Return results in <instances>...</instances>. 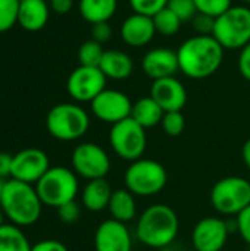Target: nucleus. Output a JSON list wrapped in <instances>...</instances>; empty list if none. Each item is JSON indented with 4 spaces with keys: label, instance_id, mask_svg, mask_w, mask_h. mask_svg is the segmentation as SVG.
Masks as SVG:
<instances>
[{
    "label": "nucleus",
    "instance_id": "nucleus-1",
    "mask_svg": "<svg viewBox=\"0 0 250 251\" xmlns=\"http://www.w3.org/2000/svg\"><path fill=\"white\" fill-rule=\"evenodd\" d=\"M180 232L177 212L164 203L146 207L136 222V238L146 247L165 250L174 244Z\"/></svg>",
    "mask_w": 250,
    "mask_h": 251
},
{
    "label": "nucleus",
    "instance_id": "nucleus-2",
    "mask_svg": "<svg viewBox=\"0 0 250 251\" xmlns=\"http://www.w3.org/2000/svg\"><path fill=\"white\" fill-rule=\"evenodd\" d=\"M180 72L192 79L214 75L224 60V49L212 35H193L177 50Z\"/></svg>",
    "mask_w": 250,
    "mask_h": 251
},
{
    "label": "nucleus",
    "instance_id": "nucleus-3",
    "mask_svg": "<svg viewBox=\"0 0 250 251\" xmlns=\"http://www.w3.org/2000/svg\"><path fill=\"white\" fill-rule=\"evenodd\" d=\"M0 207L10 224L19 228L34 225L43 212V203L35 187L16 179L6 181Z\"/></svg>",
    "mask_w": 250,
    "mask_h": 251
},
{
    "label": "nucleus",
    "instance_id": "nucleus-4",
    "mask_svg": "<svg viewBox=\"0 0 250 251\" xmlns=\"http://www.w3.org/2000/svg\"><path fill=\"white\" fill-rule=\"evenodd\" d=\"M34 187L43 206L53 209L74 201L80 193L78 175L65 166H52Z\"/></svg>",
    "mask_w": 250,
    "mask_h": 251
},
{
    "label": "nucleus",
    "instance_id": "nucleus-5",
    "mask_svg": "<svg viewBox=\"0 0 250 251\" xmlns=\"http://www.w3.org/2000/svg\"><path fill=\"white\" fill-rule=\"evenodd\" d=\"M46 128L47 132L59 141H77L87 134L90 116L87 110L77 103H59L49 110Z\"/></svg>",
    "mask_w": 250,
    "mask_h": 251
},
{
    "label": "nucleus",
    "instance_id": "nucleus-6",
    "mask_svg": "<svg viewBox=\"0 0 250 251\" xmlns=\"http://www.w3.org/2000/svg\"><path fill=\"white\" fill-rule=\"evenodd\" d=\"M125 188L136 197H153L168 184L165 166L153 159H139L128 165L124 172Z\"/></svg>",
    "mask_w": 250,
    "mask_h": 251
},
{
    "label": "nucleus",
    "instance_id": "nucleus-7",
    "mask_svg": "<svg viewBox=\"0 0 250 251\" xmlns=\"http://www.w3.org/2000/svg\"><path fill=\"white\" fill-rule=\"evenodd\" d=\"M212 37L224 50H242L250 43V7L231 6L215 18Z\"/></svg>",
    "mask_w": 250,
    "mask_h": 251
},
{
    "label": "nucleus",
    "instance_id": "nucleus-8",
    "mask_svg": "<svg viewBox=\"0 0 250 251\" xmlns=\"http://www.w3.org/2000/svg\"><path fill=\"white\" fill-rule=\"evenodd\" d=\"M212 207L224 216H237L250 206V181L243 176H225L211 190Z\"/></svg>",
    "mask_w": 250,
    "mask_h": 251
},
{
    "label": "nucleus",
    "instance_id": "nucleus-9",
    "mask_svg": "<svg viewBox=\"0 0 250 251\" xmlns=\"http://www.w3.org/2000/svg\"><path fill=\"white\" fill-rule=\"evenodd\" d=\"M109 144L118 157L131 163L141 159L147 149L146 129L130 116L111 126Z\"/></svg>",
    "mask_w": 250,
    "mask_h": 251
},
{
    "label": "nucleus",
    "instance_id": "nucleus-10",
    "mask_svg": "<svg viewBox=\"0 0 250 251\" xmlns=\"http://www.w3.org/2000/svg\"><path fill=\"white\" fill-rule=\"evenodd\" d=\"M71 166L78 176L91 181L106 178L112 163L108 151L102 146L96 143H81L72 150Z\"/></svg>",
    "mask_w": 250,
    "mask_h": 251
},
{
    "label": "nucleus",
    "instance_id": "nucleus-11",
    "mask_svg": "<svg viewBox=\"0 0 250 251\" xmlns=\"http://www.w3.org/2000/svg\"><path fill=\"white\" fill-rule=\"evenodd\" d=\"M106 75L100 68L78 66L66 79V91L77 103H91L105 88Z\"/></svg>",
    "mask_w": 250,
    "mask_h": 251
},
{
    "label": "nucleus",
    "instance_id": "nucleus-12",
    "mask_svg": "<svg viewBox=\"0 0 250 251\" xmlns=\"http://www.w3.org/2000/svg\"><path fill=\"white\" fill-rule=\"evenodd\" d=\"M90 107L99 121L113 125L131 116L133 101L125 93L119 90L105 88L90 103Z\"/></svg>",
    "mask_w": 250,
    "mask_h": 251
},
{
    "label": "nucleus",
    "instance_id": "nucleus-13",
    "mask_svg": "<svg viewBox=\"0 0 250 251\" xmlns=\"http://www.w3.org/2000/svg\"><path fill=\"white\" fill-rule=\"evenodd\" d=\"M50 168V160L46 151L35 147L24 149L13 154L10 179L35 185Z\"/></svg>",
    "mask_w": 250,
    "mask_h": 251
},
{
    "label": "nucleus",
    "instance_id": "nucleus-14",
    "mask_svg": "<svg viewBox=\"0 0 250 251\" xmlns=\"http://www.w3.org/2000/svg\"><path fill=\"white\" fill-rule=\"evenodd\" d=\"M230 226L217 216L202 218L192 231V244L196 251H222L228 241Z\"/></svg>",
    "mask_w": 250,
    "mask_h": 251
},
{
    "label": "nucleus",
    "instance_id": "nucleus-15",
    "mask_svg": "<svg viewBox=\"0 0 250 251\" xmlns=\"http://www.w3.org/2000/svg\"><path fill=\"white\" fill-rule=\"evenodd\" d=\"M94 251H131L133 235L127 224L112 218L99 224L94 231Z\"/></svg>",
    "mask_w": 250,
    "mask_h": 251
},
{
    "label": "nucleus",
    "instance_id": "nucleus-16",
    "mask_svg": "<svg viewBox=\"0 0 250 251\" xmlns=\"http://www.w3.org/2000/svg\"><path fill=\"white\" fill-rule=\"evenodd\" d=\"M150 97L165 112H178L187 103V90L175 76H168L152 82Z\"/></svg>",
    "mask_w": 250,
    "mask_h": 251
},
{
    "label": "nucleus",
    "instance_id": "nucleus-17",
    "mask_svg": "<svg viewBox=\"0 0 250 251\" xmlns=\"http://www.w3.org/2000/svg\"><path fill=\"white\" fill-rule=\"evenodd\" d=\"M143 72L153 81L175 76L180 71L177 51L167 47H156L149 50L141 60Z\"/></svg>",
    "mask_w": 250,
    "mask_h": 251
},
{
    "label": "nucleus",
    "instance_id": "nucleus-18",
    "mask_svg": "<svg viewBox=\"0 0 250 251\" xmlns=\"http://www.w3.org/2000/svg\"><path fill=\"white\" fill-rule=\"evenodd\" d=\"M156 34L153 18L133 12L121 25V38L130 47H143L149 44Z\"/></svg>",
    "mask_w": 250,
    "mask_h": 251
},
{
    "label": "nucleus",
    "instance_id": "nucleus-19",
    "mask_svg": "<svg viewBox=\"0 0 250 251\" xmlns=\"http://www.w3.org/2000/svg\"><path fill=\"white\" fill-rule=\"evenodd\" d=\"M50 16V6L46 0H21L18 24L29 32L43 29Z\"/></svg>",
    "mask_w": 250,
    "mask_h": 251
},
{
    "label": "nucleus",
    "instance_id": "nucleus-20",
    "mask_svg": "<svg viewBox=\"0 0 250 251\" xmlns=\"http://www.w3.org/2000/svg\"><path fill=\"white\" fill-rule=\"evenodd\" d=\"M112 193L113 190L111 184L106 181V178L87 181V184L84 185L81 191V204L88 212H93V213L102 212L108 209Z\"/></svg>",
    "mask_w": 250,
    "mask_h": 251
},
{
    "label": "nucleus",
    "instance_id": "nucleus-21",
    "mask_svg": "<svg viewBox=\"0 0 250 251\" xmlns=\"http://www.w3.org/2000/svg\"><path fill=\"white\" fill-rule=\"evenodd\" d=\"M102 72L109 79L122 81L131 76L134 71V63L130 54H127L122 50H105V54L102 57L100 66Z\"/></svg>",
    "mask_w": 250,
    "mask_h": 251
},
{
    "label": "nucleus",
    "instance_id": "nucleus-22",
    "mask_svg": "<svg viewBox=\"0 0 250 251\" xmlns=\"http://www.w3.org/2000/svg\"><path fill=\"white\" fill-rule=\"evenodd\" d=\"M108 210L111 218L119 221L122 224H128L139 218L137 215V203L136 196L127 188H116L112 193Z\"/></svg>",
    "mask_w": 250,
    "mask_h": 251
},
{
    "label": "nucleus",
    "instance_id": "nucleus-23",
    "mask_svg": "<svg viewBox=\"0 0 250 251\" xmlns=\"http://www.w3.org/2000/svg\"><path fill=\"white\" fill-rule=\"evenodd\" d=\"M164 115H165V110L150 96L141 97V99H139L137 101L133 103L131 118L139 125H141L144 129L161 125Z\"/></svg>",
    "mask_w": 250,
    "mask_h": 251
},
{
    "label": "nucleus",
    "instance_id": "nucleus-24",
    "mask_svg": "<svg viewBox=\"0 0 250 251\" xmlns=\"http://www.w3.org/2000/svg\"><path fill=\"white\" fill-rule=\"evenodd\" d=\"M118 9V0H80L78 10L84 21L91 25L109 22Z\"/></svg>",
    "mask_w": 250,
    "mask_h": 251
},
{
    "label": "nucleus",
    "instance_id": "nucleus-25",
    "mask_svg": "<svg viewBox=\"0 0 250 251\" xmlns=\"http://www.w3.org/2000/svg\"><path fill=\"white\" fill-rule=\"evenodd\" d=\"M31 247L32 246L19 226L13 224L0 226V251H31Z\"/></svg>",
    "mask_w": 250,
    "mask_h": 251
},
{
    "label": "nucleus",
    "instance_id": "nucleus-26",
    "mask_svg": "<svg viewBox=\"0 0 250 251\" xmlns=\"http://www.w3.org/2000/svg\"><path fill=\"white\" fill-rule=\"evenodd\" d=\"M153 24L156 34L164 37H174L181 28V19L168 7L162 9L153 16Z\"/></svg>",
    "mask_w": 250,
    "mask_h": 251
},
{
    "label": "nucleus",
    "instance_id": "nucleus-27",
    "mask_svg": "<svg viewBox=\"0 0 250 251\" xmlns=\"http://www.w3.org/2000/svg\"><path fill=\"white\" fill-rule=\"evenodd\" d=\"M103 54H105V49L100 43L94 40H87L78 49V62L81 66L99 68Z\"/></svg>",
    "mask_w": 250,
    "mask_h": 251
},
{
    "label": "nucleus",
    "instance_id": "nucleus-28",
    "mask_svg": "<svg viewBox=\"0 0 250 251\" xmlns=\"http://www.w3.org/2000/svg\"><path fill=\"white\" fill-rule=\"evenodd\" d=\"M21 0H0V32L12 29L18 24Z\"/></svg>",
    "mask_w": 250,
    "mask_h": 251
},
{
    "label": "nucleus",
    "instance_id": "nucleus-29",
    "mask_svg": "<svg viewBox=\"0 0 250 251\" xmlns=\"http://www.w3.org/2000/svg\"><path fill=\"white\" fill-rule=\"evenodd\" d=\"M161 126L164 129V132L169 137H178L183 134L184 128H186V118L181 113V110L178 112H165Z\"/></svg>",
    "mask_w": 250,
    "mask_h": 251
},
{
    "label": "nucleus",
    "instance_id": "nucleus-30",
    "mask_svg": "<svg viewBox=\"0 0 250 251\" xmlns=\"http://www.w3.org/2000/svg\"><path fill=\"white\" fill-rule=\"evenodd\" d=\"M194 3L199 13H205L214 18H218L233 6L231 0H194Z\"/></svg>",
    "mask_w": 250,
    "mask_h": 251
},
{
    "label": "nucleus",
    "instance_id": "nucleus-31",
    "mask_svg": "<svg viewBox=\"0 0 250 251\" xmlns=\"http://www.w3.org/2000/svg\"><path fill=\"white\" fill-rule=\"evenodd\" d=\"M167 7L171 9L181 19V22H189L197 15L194 0H169Z\"/></svg>",
    "mask_w": 250,
    "mask_h": 251
},
{
    "label": "nucleus",
    "instance_id": "nucleus-32",
    "mask_svg": "<svg viewBox=\"0 0 250 251\" xmlns=\"http://www.w3.org/2000/svg\"><path fill=\"white\" fill-rule=\"evenodd\" d=\"M128 1L136 13L153 18L158 12H161L168 6L169 0H128Z\"/></svg>",
    "mask_w": 250,
    "mask_h": 251
},
{
    "label": "nucleus",
    "instance_id": "nucleus-33",
    "mask_svg": "<svg viewBox=\"0 0 250 251\" xmlns=\"http://www.w3.org/2000/svg\"><path fill=\"white\" fill-rule=\"evenodd\" d=\"M192 24H193V28L197 35H212L214 34V28H215L214 16L197 12V15L192 19Z\"/></svg>",
    "mask_w": 250,
    "mask_h": 251
},
{
    "label": "nucleus",
    "instance_id": "nucleus-34",
    "mask_svg": "<svg viewBox=\"0 0 250 251\" xmlns=\"http://www.w3.org/2000/svg\"><path fill=\"white\" fill-rule=\"evenodd\" d=\"M57 216L63 224H75L81 216V206L74 200L57 209Z\"/></svg>",
    "mask_w": 250,
    "mask_h": 251
},
{
    "label": "nucleus",
    "instance_id": "nucleus-35",
    "mask_svg": "<svg viewBox=\"0 0 250 251\" xmlns=\"http://www.w3.org/2000/svg\"><path fill=\"white\" fill-rule=\"evenodd\" d=\"M236 229L242 240L250 246V206L236 216Z\"/></svg>",
    "mask_w": 250,
    "mask_h": 251
},
{
    "label": "nucleus",
    "instance_id": "nucleus-36",
    "mask_svg": "<svg viewBox=\"0 0 250 251\" xmlns=\"http://www.w3.org/2000/svg\"><path fill=\"white\" fill-rule=\"evenodd\" d=\"M113 29L109 22H99L91 25V40L100 43L102 46L112 40Z\"/></svg>",
    "mask_w": 250,
    "mask_h": 251
},
{
    "label": "nucleus",
    "instance_id": "nucleus-37",
    "mask_svg": "<svg viewBox=\"0 0 250 251\" xmlns=\"http://www.w3.org/2000/svg\"><path fill=\"white\" fill-rule=\"evenodd\" d=\"M237 65H239V71L242 76L250 81V43L240 50Z\"/></svg>",
    "mask_w": 250,
    "mask_h": 251
},
{
    "label": "nucleus",
    "instance_id": "nucleus-38",
    "mask_svg": "<svg viewBox=\"0 0 250 251\" xmlns=\"http://www.w3.org/2000/svg\"><path fill=\"white\" fill-rule=\"evenodd\" d=\"M31 251H69L68 247L57 241V240H43V241H38L35 243L32 247H31Z\"/></svg>",
    "mask_w": 250,
    "mask_h": 251
},
{
    "label": "nucleus",
    "instance_id": "nucleus-39",
    "mask_svg": "<svg viewBox=\"0 0 250 251\" xmlns=\"http://www.w3.org/2000/svg\"><path fill=\"white\" fill-rule=\"evenodd\" d=\"M12 159L13 154L9 153H0V179H10L12 176Z\"/></svg>",
    "mask_w": 250,
    "mask_h": 251
},
{
    "label": "nucleus",
    "instance_id": "nucleus-40",
    "mask_svg": "<svg viewBox=\"0 0 250 251\" xmlns=\"http://www.w3.org/2000/svg\"><path fill=\"white\" fill-rule=\"evenodd\" d=\"M50 10H53L57 15H66L74 7V0H50L49 1Z\"/></svg>",
    "mask_w": 250,
    "mask_h": 251
},
{
    "label": "nucleus",
    "instance_id": "nucleus-41",
    "mask_svg": "<svg viewBox=\"0 0 250 251\" xmlns=\"http://www.w3.org/2000/svg\"><path fill=\"white\" fill-rule=\"evenodd\" d=\"M242 159H243L246 168L250 171V138L243 144V147H242Z\"/></svg>",
    "mask_w": 250,
    "mask_h": 251
},
{
    "label": "nucleus",
    "instance_id": "nucleus-42",
    "mask_svg": "<svg viewBox=\"0 0 250 251\" xmlns=\"http://www.w3.org/2000/svg\"><path fill=\"white\" fill-rule=\"evenodd\" d=\"M4 218H6V216H4V213H3V210H1V207H0V226L4 225Z\"/></svg>",
    "mask_w": 250,
    "mask_h": 251
},
{
    "label": "nucleus",
    "instance_id": "nucleus-43",
    "mask_svg": "<svg viewBox=\"0 0 250 251\" xmlns=\"http://www.w3.org/2000/svg\"><path fill=\"white\" fill-rule=\"evenodd\" d=\"M4 184H6V181H4V179H0V199H1V193H3Z\"/></svg>",
    "mask_w": 250,
    "mask_h": 251
},
{
    "label": "nucleus",
    "instance_id": "nucleus-44",
    "mask_svg": "<svg viewBox=\"0 0 250 251\" xmlns=\"http://www.w3.org/2000/svg\"><path fill=\"white\" fill-rule=\"evenodd\" d=\"M165 251H178V250H169V247H168V249H165Z\"/></svg>",
    "mask_w": 250,
    "mask_h": 251
},
{
    "label": "nucleus",
    "instance_id": "nucleus-45",
    "mask_svg": "<svg viewBox=\"0 0 250 251\" xmlns=\"http://www.w3.org/2000/svg\"><path fill=\"white\" fill-rule=\"evenodd\" d=\"M242 1H245V3H249L250 4V0H242Z\"/></svg>",
    "mask_w": 250,
    "mask_h": 251
}]
</instances>
